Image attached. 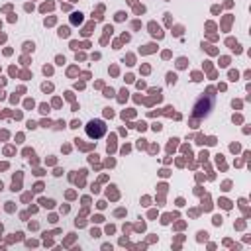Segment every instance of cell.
<instances>
[{
    "label": "cell",
    "mask_w": 251,
    "mask_h": 251,
    "mask_svg": "<svg viewBox=\"0 0 251 251\" xmlns=\"http://www.w3.org/2000/svg\"><path fill=\"white\" fill-rule=\"evenodd\" d=\"M104 131H106V126H104L102 120H92V122L88 124V127H86V133H88L90 137H94V139L102 137Z\"/></svg>",
    "instance_id": "cell-1"
}]
</instances>
